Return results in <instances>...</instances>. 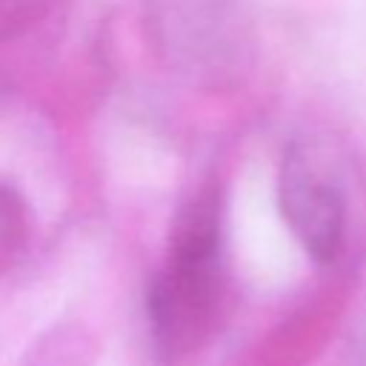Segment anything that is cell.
I'll list each match as a JSON object with an SVG mask.
<instances>
[{
	"label": "cell",
	"mask_w": 366,
	"mask_h": 366,
	"mask_svg": "<svg viewBox=\"0 0 366 366\" xmlns=\"http://www.w3.org/2000/svg\"><path fill=\"white\" fill-rule=\"evenodd\" d=\"M94 340L80 323H60L46 332L23 366H92Z\"/></svg>",
	"instance_id": "cell-3"
},
{
	"label": "cell",
	"mask_w": 366,
	"mask_h": 366,
	"mask_svg": "<svg viewBox=\"0 0 366 366\" xmlns=\"http://www.w3.org/2000/svg\"><path fill=\"white\" fill-rule=\"evenodd\" d=\"M277 203L289 232L309 257L317 263L337 257L346 229L343 189L306 146L286 149L277 174Z\"/></svg>",
	"instance_id": "cell-2"
},
{
	"label": "cell",
	"mask_w": 366,
	"mask_h": 366,
	"mask_svg": "<svg viewBox=\"0 0 366 366\" xmlns=\"http://www.w3.org/2000/svg\"><path fill=\"white\" fill-rule=\"evenodd\" d=\"M29 240V209L17 189L0 183V274L23 254Z\"/></svg>",
	"instance_id": "cell-4"
},
{
	"label": "cell",
	"mask_w": 366,
	"mask_h": 366,
	"mask_svg": "<svg viewBox=\"0 0 366 366\" xmlns=\"http://www.w3.org/2000/svg\"><path fill=\"white\" fill-rule=\"evenodd\" d=\"M51 0H0V43L20 37L40 17H46Z\"/></svg>",
	"instance_id": "cell-5"
},
{
	"label": "cell",
	"mask_w": 366,
	"mask_h": 366,
	"mask_svg": "<svg viewBox=\"0 0 366 366\" xmlns=\"http://www.w3.org/2000/svg\"><path fill=\"white\" fill-rule=\"evenodd\" d=\"M226 240L214 192L180 214L166 260L149 286V323L166 357H186L217 332L226 303Z\"/></svg>",
	"instance_id": "cell-1"
}]
</instances>
